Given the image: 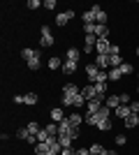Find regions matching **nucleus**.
<instances>
[{
    "mask_svg": "<svg viewBox=\"0 0 139 155\" xmlns=\"http://www.w3.org/2000/svg\"><path fill=\"white\" fill-rule=\"evenodd\" d=\"M79 58H81V51L77 46H70L65 51V60H70V63H79Z\"/></svg>",
    "mask_w": 139,
    "mask_h": 155,
    "instance_id": "obj_9",
    "label": "nucleus"
},
{
    "mask_svg": "<svg viewBox=\"0 0 139 155\" xmlns=\"http://www.w3.org/2000/svg\"><path fill=\"white\" fill-rule=\"evenodd\" d=\"M121 72H123V77H130V74H132V65L123 63V65H121Z\"/></svg>",
    "mask_w": 139,
    "mask_h": 155,
    "instance_id": "obj_33",
    "label": "nucleus"
},
{
    "mask_svg": "<svg viewBox=\"0 0 139 155\" xmlns=\"http://www.w3.org/2000/svg\"><path fill=\"white\" fill-rule=\"evenodd\" d=\"M60 155H77V150H74V148H63Z\"/></svg>",
    "mask_w": 139,
    "mask_h": 155,
    "instance_id": "obj_39",
    "label": "nucleus"
},
{
    "mask_svg": "<svg viewBox=\"0 0 139 155\" xmlns=\"http://www.w3.org/2000/svg\"><path fill=\"white\" fill-rule=\"evenodd\" d=\"M130 114H132V111H130V104H121L118 109H116V116H118V118H123V120H125V118L130 116Z\"/></svg>",
    "mask_w": 139,
    "mask_h": 155,
    "instance_id": "obj_21",
    "label": "nucleus"
},
{
    "mask_svg": "<svg viewBox=\"0 0 139 155\" xmlns=\"http://www.w3.org/2000/svg\"><path fill=\"white\" fill-rule=\"evenodd\" d=\"M130 111H132L134 116H139V100H132V102H130Z\"/></svg>",
    "mask_w": 139,
    "mask_h": 155,
    "instance_id": "obj_34",
    "label": "nucleus"
},
{
    "mask_svg": "<svg viewBox=\"0 0 139 155\" xmlns=\"http://www.w3.org/2000/svg\"><path fill=\"white\" fill-rule=\"evenodd\" d=\"M107 155H118V153H116V150H107Z\"/></svg>",
    "mask_w": 139,
    "mask_h": 155,
    "instance_id": "obj_42",
    "label": "nucleus"
},
{
    "mask_svg": "<svg viewBox=\"0 0 139 155\" xmlns=\"http://www.w3.org/2000/svg\"><path fill=\"white\" fill-rule=\"evenodd\" d=\"M84 44L86 46H95L98 44V37H95V35H84Z\"/></svg>",
    "mask_w": 139,
    "mask_h": 155,
    "instance_id": "obj_32",
    "label": "nucleus"
},
{
    "mask_svg": "<svg viewBox=\"0 0 139 155\" xmlns=\"http://www.w3.org/2000/svg\"><path fill=\"white\" fill-rule=\"evenodd\" d=\"M137 56H139V46H137Z\"/></svg>",
    "mask_w": 139,
    "mask_h": 155,
    "instance_id": "obj_43",
    "label": "nucleus"
},
{
    "mask_svg": "<svg viewBox=\"0 0 139 155\" xmlns=\"http://www.w3.org/2000/svg\"><path fill=\"white\" fill-rule=\"evenodd\" d=\"M104 104L109 107V109H114V111H116V109L121 107V97H118V95H109V97L104 100Z\"/></svg>",
    "mask_w": 139,
    "mask_h": 155,
    "instance_id": "obj_17",
    "label": "nucleus"
},
{
    "mask_svg": "<svg viewBox=\"0 0 139 155\" xmlns=\"http://www.w3.org/2000/svg\"><path fill=\"white\" fill-rule=\"evenodd\" d=\"M42 7L51 12V9H56V0H44V2H42Z\"/></svg>",
    "mask_w": 139,
    "mask_h": 155,
    "instance_id": "obj_35",
    "label": "nucleus"
},
{
    "mask_svg": "<svg viewBox=\"0 0 139 155\" xmlns=\"http://www.w3.org/2000/svg\"><path fill=\"white\" fill-rule=\"evenodd\" d=\"M63 63H65V60H60L58 56H51V58H49V70H58V67H63Z\"/></svg>",
    "mask_w": 139,
    "mask_h": 155,
    "instance_id": "obj_23",
    "label": "nucleus"
},
{
    "mask_svg": "<svg viewBox=\"0 0 139 155\" xmlns=\"http://www.w3.org/2000/svg\"><path fill=\"white\" fill-rule=\"evenodd\" d=\"M60 72H63L65 77H72L74 72H77V63H70V60H65V63H63V67H60Z\"/></svg>",
    "mask_w": 139,
    "mask_h": 155,
    "instance_id": "obj_13",
    "label": "nucleus"
},
{
    "mask_svg": "<svg viewBox=\"0 0 139 155\" xmlns=\"http://www.w3.org/2000/svg\"><path fill=\"white\" fill-rule=\"evenodd\" d=\"M49 116H51V123H63V120L67 118L65 114H63V107H53Z\"/></svg>",
    "mask_w": 139,
    "mask_h": 155,
    "instance_id": "obj_8",
    "label": "nucleus"
},
{
    "mask_svg": "<svg viewBox=\"0 0 139 155\" xmlns=\"http://www.w3.org/2000/svg\"><path fill=\"white\" fill-rule=\"evenodd\" d=\"M53 42H56V37H53L51 28L42 23V28H40V44H42V49H49V46H53Z\"/></svg>",
    "mask_w": 139,
    "mask_h": 155,
    "instance_id": "obj_4",
    "label": "nucleus"
},
{
    "mask_svg": "<svg viewBox=\"0 0 139 155\" xmlns=\"http://www.w3.org/2000/svg\"><path fill=\"white\" fill-rule=\"evenodd\" d=\"M26 127H28V132H30V134H33L35 139H37V137H40V132H42V130H44V127H42L40 123H37V120H30V123H28Z\"/></svg>",
    "mask_w": 139,
    "mask_h": 155,
    "instance_id": "obj_14",
    "label": "nucleus"
},
{
    "mask_svg": "<svg viewBox=\"0 0 139 155\" xmlns=\"http://www.w3.org/2000/svg\"><path fill=\"white\" fill-rule=\"evenodd\" d=\"M58 141H60V146L63 148H72V137H67V134H58Z\"/></svg>",
    "mask_w": 139,
    "mask_h": 155,
    "instance_id": "obj_26",
    "label": "nucleus"
},
{
    "mask_svg": "<svg viewBox=\"0 0 139 155\" xmlns=\"http://www.w3.org/2000/svg\"><path fill=\"white\" fill-rule=\"evenodd\" d=\"M102 107H104V104L100 102V100H91V102L86 104V116H91V114H98Z\"/></svg>",
    "mask_w": 139,
    "mask_h": 155,
    "instance_id": "obj_11",
    "label": "nucleus"
},
{
    "mask_svg": "<svg viewBox=\"0 0 139 155\" xmlns=\"http://www.w3.org/2000/svg\"><path fill=\"white\" fill-rule=\"evenodd\" d=\"M137 95H139V86H137Z\"/></svg>",
    "mask_w": 139,
    "mask_h": 155,
    "instance_id": "obj_44",
    "label": "nucleus"
},
{
    "mask_svg": "<svg viewBox=\"0 0 139 155\" xmlns=\"http://www.w3.org/2000/svg\"><path fill=\"white\" fill-rule=\"evenodd\" d=\"M21 58L26 60V65H28V70H40V65H42V51L40 49H23L21 51Z\"/></svg>",
    "mask_w": 139,
    "mask_h": 155,
    "instance_id": "obj_2",
    "label": "nucleus"
},
{
    "mask_svg": "<svg viewBox=\"0 0 139 155\" xmlns=\"http://www.w3.org/2000/svg\"><path fill=\"white\" fill-rule=\"evenodd\" d=\"M81 21H84V26H95V12H93V9H86V12L81 14Z\"/></svg>",
    "mask_w": 139,
    "mask_h": 155,
    "instance_id": "obj_16",
    "label": "nucleus"
},
{
    "mask_svg": "<svg viewBox=\"0 0 139 155\" xmlns=\"http://www.w3.org/2000/svg\"><path fill=\"white\" fill-rule=\"evenodd\" d=\"M109 46H111L109 37H102V39H98V44H95V51H98L100 56H109Z\"/></svg>",
    "mask_w": 139,
    "mask_h": 155,
    "instance_id": "obj_7",
    "label": "nucleus"
},
{
    "mask_svg": "<svg viewBox=\"0 0 139 155\" xmlns=\"http://www.w3.org/2000/svg\"><path fill=\"white\" fill-rule=\"evenodd\" d=\"M91 9L95 12V26H107V19H109V16H107L104 9H102L100 5H93Z\"/></svg>",
    "mask_w": 139,
    "mask_h": 155,
    "instance_id": "obj_6",
    "label": "nucleus"
},
{
    "mask_svg": "<svg viewBox=\"0 0 139 155\" xmlns=\"http://www.w3.org/2000/svg\"><path fill=\"white\" fill-rule=\"evenodd\" d=\"M95 37L98 39L109 37V26H95Z\"/></svg>",
    "mask_w": 139,
    "mask_h": 155,
    "instance_id": "obj_25",
    "label": "nucleus"
},
{
    "mask_svg": "<svg viewBox=\"0 0 139 155\" xmlns=\"http://www.w3.org/2000/svg\"><path fill=\"white\" fill-rule=\"evenodd\" d=\"M77 16V12L74 9H65V12H58L56 14V26H67L70 21Z\"/></svg>",
    "mask_w": 139,
    "mask_h": 155,
    "instance_id": "obj_5",
    "label": "nucleus"
},
{
    "mask_svg": "<svg viewBox=\"0 0 139 155\" xmlns=\"http://www.w3.org/2000/svg\"><path fill=\"white\" fill-rule=\"evenodd\" d=\"M114 139H116V143H118V146H123V143L127 141V139H125V134H116Z\"/></svg>",
    "mask_w": 139,
    "mask_h": 155,
    "instance_id": "obj_38",
    "label": "nucleus"
},
{
    "mask_svg": "<svg viewBox=\"0 0 139 155\" xmlns=\"http://www.w3.org/2000/svg\"><path fill=\"white\" fill-rule=\"evenodd\" d=\"M81 95L86 97L88 102H91V100H95V84H88V86H84V88H81Z\"/></svg>",
    "mask_w": 139,
    "mask_h": 155,
    "instance_id": "obj_15",
    "label": "nucleus"
},
{
    "mask_svg": "<svg viewBox=\"0 0 139 155\" xmlns=\"http://www.w3.org/2000/svg\"><path fill=\"white\" fill-rule=\"evenodd\" d=\"M26 7H28V9H37V7H42V2H40V0H28Z\"/></svg>",
    "mask_w": 139,
    "mask_h": 155,
    "instance_id": "obj_36",
    "label": "nucleus"
},
{
    "mask_svg": "<svg viewBox=\"0 0 139 155\" xmlns=\"http://www.w3.org/2000/svg\"><path fill=\"white\" fill-rule=\"evenodd\" d=\"M84 120H86V118L81 116L79 111H77V114H72V116H67V123L72 125V127H81V123H84Z\"/></svg>",
    "mask_w": 139,
    "mask_h": 155,
    "instance_id": "obj_12",
    "label": "nucleus"
},
{
    "mask_svg": "<svg viewBox=\"0 0 139 155\" xmlns=\"http://www.w3.org/2000/svg\"><path fill=\"white\" fill-rule=\"evenodd\" d=\"M137 77H139V74H137Z\"/></svg>",
    "mask_w": 139,
    "mask_h": 155,
    "instance_id": "obj_46",
    "label": "nucleus"
},
{
    "mask_svg": "<svg viewBox=\"0 0 139 155\" xmlns=\"http://www.w3.org/2000/svg\"><path fill=\"white\" fill-rule=\"evenodd\" d=\"M137 7H139V2H137Z\"/></svg>",
    "mask_w": 139,
    "mask_h": 155,
    "instance_id": "obj_45",
    "label": "nucleus"
},
{
    "mask_svg": "<svg viewBox=\"0 0 139 155\" xmlns=\"http://www.w3.org/2000/svg\"><path fill=\"white\" fill-rule=\"evenodd\" d=\"M88 150H91V155H107V148L102 146V143H91Z\"/></svg>",
    "mask_w": 139,
    "mask_h": 155,
    "instance_id": "obj_19",
    "label": "nucleus"
},
{
    "mask_svg": "<svg viewBox=\"0 0 139 155\" xmlns=\"http://www.w3.org/2000/svg\"><path fill=\"white\" fill-rule=\"evenodd\" d=\"M60 104L63 107H77V109H81L84 104H88V100L81 95L77 84H65L63 86V95H60Z\"/></svg>",
    "mask_w": 139,
    "mask_h": 155,
    "instance_id": "obj_1",
    "label": "nucleus"
},
{
    "mask_svg": "<svg viewBox=\"0 0 139 155\" xmlns=\"http://www.w3.org/2000/svg\"><path fill=\"white\" fill-rule=\"evenodd\" d=\"M107 74H109V81H121V79H123V72H121V67H111Z\"/></svg>",
    "mask_w": 139,
    "mask_h": 155,
    "instance_id": "obj_22",
    "label": "nucleus"
},
{
    "mask_svg": "<svg viewBox=\"0 0 139 155\" xmlns=\"http://www.w3.org/2000/svg\"><path fill=\"white\" fill-rule=\"evenodd\" d=\"M114 125H111V118H104V120H100L98 123V130H102V132H109Z\"/></svg>",
    "mask_w": 139,
    "mask_h": 155,
    "instance_id": "obj_29",
    "label": "nucleus"
},
{
    "mask_svg": "<svg viewBox=\"0 0 139 155\" xmlns=\"http://www.w3.org/2000/svg\"><path fill=\"white\" fill-rule=\"evenodd\" d=\"M121 104H130V102H132V97H130V95H127V93H121Z\"/></svg>",
    "mask_w": 139,
    "mask_h": 155,
    "instance_id": "obj_37",
    "label": "nucleus"
},
{
    "mask_svg": "<svg viewBox=\"0 0 139 155\" xmlns=\"http://www.w3.org/2000/svg\"><path fill=\"white\" fill-rule=\"evenodd\" d=\"M16 137H19L21 141H26V143H35L37 139H35L30 132H28V127H19V132H16Z\"/></svg>",
    "mask_w": 139,
    "mask_h": 155,
    "instance_id": "obj_10",
    "label": "nucleus"
},
{
    "mask_svg": "<svg viewBox=\"0 0 139 155\" xmlns=\"http://www.w3.org/2000/svg\"><path fill=\"white\" fill-rule=\"evenodd\" d=\"M98 95H107V81L95 84V97H98Z\"/></svg>",
    "mask_w": 139,
    "mask_h": 155,
    "instance_id": "obj_31",
    "label": "nucleus"
},
{
    "mask_svg": "<svg viewBox=\"0 0 139 155\" xmlns=\"http://www.w3.org/2000/svg\"><path fill=\"white\" fill-rule=\"evenodd\" d=\"M37 100H40V97H37V93H26V95H23V104H28V107L37 104Z\"/></svg>",
    "mask_w": 139,
    "mask_h": 155,
    "instance_id": "obj_24",
    "label": "nucleus"
},
{
    "mask_svg": "<svg viewBox=\"0 0 139 155\" xmlns=\"http://www.w3.org/2000/svg\"><path fill=\"white\" fill-rule=\"evenodd\" d=\"M14 102H16V104H23V95H14Z\"/></svg>",
    "mask_w": 139,
    "mask_h": 155,
    "instance_id": "obj_41",
    "label": "nucleus"
},
{
    "mask_svg": "<svg viewBox=\"0 0 139 155\" xmlns=\"http://www.w3.org/2000/svg\"><path fill=\"white\" fill-rule=\"evenodd\" d=\"M49 150H51V146H49L46 141H37L35 143V155H46Z\"/></svg>",
    "mask_w": 139,
    "mask_h": 155,
    "instance_id": "obj_18",
    "label": "nucleus"
},
{
    "mask_svg": "<svg viewBox=\"0 0 139 155\" xmlns=\"http://www.w3.org/2000/svg\"><path fill=\"white\" fill-rule=\"evenodd\" d=\"M95 65H98L100 70L109 67V56H100V53H98V58H95Z\"/></svg>",
    "mask_w": 139,
    "mask_h": 155,
    "instance_id": "obj_27",
    "label": "nucleus"
},
{
    "mask_svg": "<svg viewBox=\"0 0 139 155\" xmlns=\"http://www.w3.org/2000/svg\"><path fill=\"white\" fill-rule=\"evenodd\" d=\"M86 77H88V81H93V84H102V81H109V74H107L104 70H100L95 63L86 65Z\"/></svg>",
    "mask_w": 139,
    "mask_h": 155,
    "instance_id": "obj_3",
    "label": "nucleus"
},
{
    "mask_svg": "<svg viewBox=\"0 0 139 155\" xmlns=\"http://www.w3.org/2000/svg\"><path fill=\"white\" fill-rule=\"evenodd\" d=\"M123 63H125L123 56H109V67H121Z\"/></svg>",
    "mask_w": 139,
    "mask_h": 155,
    "instance_id": "obj_28",
    "label": "nucleus"
},
{
    "mask_svg": "<svg viewBox=\"0 0 139 155\" xmlns=\"http://www.w3.org/2000/svg\"><path fill=\"white\" fill-rule=\"evenodd\" d=\"M123 123H125V127H127V130H132V127H139V116L130 114V116H127L125 120H123Z\"/></svg>",
    "mask_w": 139,
    "mask_h": 155,
    "instance_id": "obj_20",
    "label": "nucleus"
},
{
    "mask_svg": "<svg viewBox=\"0 0 139 155\" xmlns=\"http://www.w3.org/2000/svg\"><path fill=\"white\" fill-rule=\"evenodd\" d=\"M44 130L49 132V137H58V123H49Z\"/></svg>",
    "mask_w": 139,
    "mask_h": 155,
    "instance_id": "obj_30",
    "label": "nucleus"
},
{
    "mask_svg": "<svg viewBox=\"0 0 139 155\" xmlns=\"http://www.w3.org/2000/svg\"><path fill=\"white\" fill-rule=\"evenodd\" d=\"M77 155H91V150L88 148H77Z\"/></svg>",
    "mask_w": 139,
    "mask_h": 155,
    "instance_id": "obj_40",
    "label": "nucleus"
}]
</instances>
